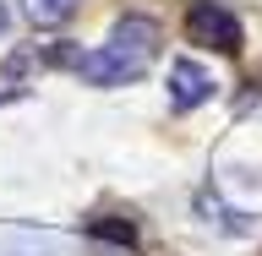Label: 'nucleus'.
Listing matches in <instances>:
<instances>
[{"label": "nucleus", "instance_id": "obj_1", "mask_svg": "<svg viewBox=\"0 0 262 256\" xmlns=\"http://www.w3.org/2000/svg\"><path fill=\"white\" fill-rule=\"evenodd\" d=\"M153 55H159V22H147V16H120L110 28V44L88 49V55H77V77L93 82V87H126V82H137L153 65Z\"/></svg>", "mask_w": 262, "mask_h": 256}, {"label": "nucleus", "instance_id": "obj_2", "mask_svg": "<svg viewBox=\"0 0 262 256\" xmlns=\"http://www.w3.org/2000/svg\"><path fill=\"white\" fill-rule=\"evenodd\" d=\"M186 33H191V44H202V49L241 55V22H235V11H224L219 0H191V11H186Z\"/></svg>", "mask_w": 262, "mask_h": 256}, {"label": "nucleus", "instance_id": "obj_3", "mask_svg": "<svg viewBox=\"0 0 262 256\" xmlns=\"http://www.w3.org/2000/svg\"><path fill=\"white\" fill-rule=\"evenodd\" d=\"M208 98H213V77L196 60H175L169 65V104H175V109H196V104H208Z\"/></svg>", "mask_w": 262, "mask_h": 256}, {"label": "nucleus", "instance_id": "obj_4", "mask_svg": "<svg viewBox=\"0 0 262 256\" xmlns=\"http://www.w3.org/2000/svg\"><path fill=\"white\" fill-rule=\"evenodd\" d=\"M82 0H22V16H28L33 28H60V22H71L77 16Z\"/></svg>", "mask_w": 262, "mask_h": 256}, {"label": "nucleus", "instance_id": "obj_5", "mask_svg": "<svg viewBox=\"0 0 262 256\" xmlns=\"http://www.w3.org/2000/svg\"><path fill=\"white\" fill-rule=\"evenodd\" d=\"M6 256H60L66 245L55 240V235H6Z\"/></svg>", "mask_w": 262, "mask_h": 256}, {"label": "nucleus", "instance_id": "obj_6", "mask_svg": "<svg viewBox=\"0 0 262 256\" xmlns=\"http://www.w3.org/2000/svg\"><path fill=\"white\" fill-rule=\"evenodd\" d=\"M0 33H6V6H0Z\"/></svg>", "mask_w": 262, "mask_h": 256}]
</instances>
